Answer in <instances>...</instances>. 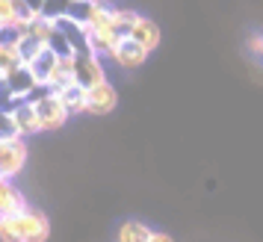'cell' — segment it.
Instances as JSON below:
<instances>
[{"mask_svg":"<svg viewBox=\"0 0 263 242\" xmlns=\"http://www.w3.org/2000/svg\"><path fill=\"white\" fill-rule=\"evenodd\" d=\"M50 218L42 210L24 207L18 213L0 216V242H48Z\"/></svg>","mask_w":263,"mask_h":242,"instance_id":"6da1fadb","label":"cell"},{"mask_svg":"<svg viewBox=\"0 0 263 242\" xmlns=\"http://www.w3.org/2000/svg\"><path fill=\"white\" fill-rule=\"evenodd\" d=\"M30 100H33V107H36V112H39L42 133H57V130H62V127L71 121L68 109L62 104V97L57 95L53 89H36V92L30 95Z\"/></svg>","mask_w":263,"mask_h":242,"instance_id":"7a4b0ae2","label":"cell"},{"mask_svg":"<svg viewBox=\"0 0 263 242\" xmlns=\"http://www.w3.org/2000/svg\"><path fill=\"white\" fill-rule=\"evenodd\" d=\"M27 159H30L27 139H21V136L0 139V180H15L24 171Z\"/></svg>","mask_w":263,"mask_h":242,"instance_id":"3957f363","label":"cell"},{"mask_svg":"<svg viewBox=\"0 0 263 242\" xmlns=\"http://www.w3.org/2000/svg\"><path fill=\"white\" fill-rule=\"evenodd\" d=\"M9 118L15 124V136H21V139H33V136L42 133V124H39V112L33 107V100L30 97H18L9 104Z\"/></svg>","mask_w":263,"mask_h":242,"instance_id":"277c9868","label":"cell"},{"mask_svg":"<svg viewBox=\"0 0 263 242\" xmlns=\"http://www.w3.org/2000/svg\"><path fill=\"white\" fill-rule=\"evenodd\" d=\"M116 107H119V92L109 80H101L86 89V115H109Z\"/></svg>","mask_w":263,"mask_h":242,"instance_id":"5b68a950","label":"cell"},{"mask_svg":"<svg viewBox=\"0 0 263 242\" xmlns=\"http://www.w3.org/2000/svg\"><path fill=\"white\" fill-rule=\"evenodd\" d=\"M74 80L83 86V89L101 83V80H107L104 59L95 56L92 50H80V53H74Z\"/></svg>","mask_w":263,"mask_h":242,"instance_id":"8992f818","label":"cell"},{"mask_svg":"<svg viewBox=\"0 0 263 242\" xmlns=\"http://www.w3.org/2000/svg\"><path fill=\"white\" fill-rule=\"evenodd\" d=\"M148 56H151V53H148L145 48H139V45H136L133 38H127V36L121 38L119 45H116V50L109 53V59L116 62L119 68H124V71H136V68H142L145 62H148Z\"/></svg>","mask_w":263,"mask_h":242,"instance_id":"52a82bcc","label":"cell"},{"mask_svg":"<svg viewBox=\"0 0 263 242\" xmlns=\"http://www.w3.org/2000/svg\"><path fill=\"white\" fill-rule=\"evenodd\" d=\"M127 38H133L139 48H145L148 53H154L157 48H160V38H163V33H160V27L151 21V18H145V15H139L136 21H133L130 33H127Z\"/></svg>","mask_w":263,"mask_h":242,"instance_id":"ba28073f","label":"cell"},{"mask_svg":"<svg viewBox=\"0 0 263 242\" xmlns=\"http://www.w3.org/2000/svg\"><path fill=\"white\" fill-rule=\"evenodd\" d=\"M57 95L62 97V104H65V109H68V115H86V89L77 80H71V83H65L62 89H57Z\"/></svg>","mask_w":263,"mask_h":242,"instance_id":"9c48e42d","label":"cell"},{"mask_svg":"<svg viewBox=\"0 0 263 242\" xmlns=\"http://www.w3.org/2000/svg\"><path fill=\"white\" fill-rule=\"evenodd\" d=\"M6 86H9V92H12V97H30L33 92L39 89L36 77H33V71L27 68V62L21 65V68H15L9 77H6Z\"/></svg>","mask_w":263,"mask_h":242,"instance_id":"30bf717a","label":"cell"},{"mask_svg":"<svg viewBox=\"0 0 263 242\" xmlns=\"http://www.w3.org/2000/svg\"><path fill=\"white\" fill-rule=\"evenodd\" d=\"M27 198L24 192L15 186V180H0V216H9V213H18V210H24Z\"/></svg>","mask_w":263,"mask_h":242,"instance_id":"8fae6325","label":"cell"},{"mask_svg":"<svg viewBox=\"0 0 263 242\" xmlns=\"http://www.w3.org/2000/svg\"><path fill=\"white\" fill-rule=\"evenodd\" d=\"M27 18H33V15L24 9L21 0H0V33L3 30H15Z\"/></svg>","mask_w":263,"mask_h":242,"instance_id":"7c38bea8","label":"cell"},{"mask_svg":"<svg viewBox=\"0 0 263 242\" xmlns=\"http://www.w3.org/2000/svg\"><path fill=\"white\" fill-rule=\"evenodd\" d=\"M24 65V56H21V50L15 42H6V38H0V80H6L15 68H21Z\"/></svg>","mask_w":263,"mask_h":242,"instance_id":"4fadbf2b","label":"cell"},{"mask_svg":"<svg viewBox=\"0 0 263 242\" xmlns=\"http://www.w3.org/2000/svg\"><path fill=\"white\" fill-rule=\"evenodd\" d=\"M151 230L145 221H139V218H127V221H121L119 225V236H116V242H148L151 239Z\"/></svg>","mask_w":263,"mask_h":242,"instance_id":"5bb4252c","label":"cell"},{"mask_svg":"<svg viewBox=\"0 0 263 242\" xmlns=\"http://www.w3.org/2000/svg\"><path fill=\"white\" fill-rule=\"evenodd\" d=\"M68 12H71V0H45V6H42V15L50 21H57Z\"/></svg>","mask_w":263,"mask_h":242,"instance_id":"9a60e30c","label":"cell"},{"mask_svg":"<svg viewBox=\"0 0 263 242\" xmlns=\"http://www.w3.org/2000/svg\"><path fill=\"white\" fill-rule=\"evenodd\" d=\"M48 48L57 53V56H71L74 50H71V45H68V38L62 36L60 30H53V36L48 38Z\"/></svg>","mask_w":263,"mask_h":242,"instance_id":"2e32d148","label":"cell"},{"mask_svg":"<svg viewBox=\"0 0 263 242\" xmlns=\"http://www.w3.org/2000/svg\"><path fill=\"white\" fill-rule=\"evenodd\" d=\"M249 53H251V59H257L263 65V30H254L249 36Z\"/></svg>","mask_w":263,"mask_h":242,"instance_id":"e0dca14e","label":"cell"},{"mask_svg":"<svg viewBox=\"0 0 263 242\" xmlns=\"http://www.w3.org/2000/svg\"><path fill=\"white\" fill-rule=\"evenodd\" d=\"M15 136V124L9 118V109L0 107V139H12Z\"/></svg>","mask_w":263,"mask_h":242,"instance_id":"ac0fdd59","label":"cell"},{"mask_svg":"<svg viewBox=\"0 0 263 242\" xmlns=\"http://www.w3.org/2000/svg\"><path fill=\"white\" fill-rule=\"evenodd\" d=\"M21 3L30 15H42V6H45V0H21Z\"/></svg>","mask_w":263,"mask_h":242,"instance_id":"d6986e66","label":"cell"},{"mask_svg":"<svg viewBox=\"0 0 263 242\" xmlns=\"http://www.w3.org/2000/svg\"><path fill=\"white\" fill-rule=\"evenodd\" d=\"M148 242H175L172 236H168L166 230H151V239Z\"/></svg>","mask_w":263,"mask_h":242,"instance_id":"ffe728a7","label":"cell"}]
</instances>
